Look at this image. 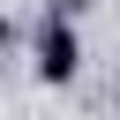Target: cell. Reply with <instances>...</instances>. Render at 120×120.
I'll return each mask as SVG.
<instances>
[{"label":"cell","mask_w":120,"mask_h":120,"mask_svg":"<svg viewBox=\"0 0 120 120\" xmlns=\"http://www.w3.org/2000/svg\"><path fill=\"white\" fill-rule=\"evenodd\" d=\"M75 68H82V45H75V30H68V22H60V8H52V15H45V30H38V75H45V82H68Z\"/></svg>","instance_id":"6da1fadb"}]
</instances>
